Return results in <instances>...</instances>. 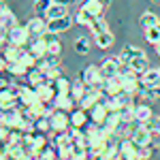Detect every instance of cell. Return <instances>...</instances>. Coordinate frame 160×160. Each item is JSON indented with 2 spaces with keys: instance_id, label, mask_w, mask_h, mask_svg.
I'll list each match as a JSON object with an SVG mask.
<instances>
[{
  "instance_id": "6da1fadb",
  "label": "cell",
  "mask_w": 160,
  "mask_h": 160,
  "mask_svg": "<svg viewBox=\"0 0 160 160\" xmlns=\"http://www.w3.org/2000/svg\"><path fill=\"white\" fill-rule=\"evenodd\" d=\"M49 122H51V130L53 132H66L68 126H71V115H68V111L53 107V111L49 115Z\"/></svg>"
},
{
  "instance_id": "7a4b0ae2",
  "label": "cell",
  "mask_w": 160,
  "mask_h": 160,
  "mask_svg": "<svg viewBox=\"0 0 160 160\" xmlns=\"http://www.w3.org/2000/svg\"><path fill=\"white\" fill-rule=\"evenodd\" d=\"M81 79H83V83H86L88 88L92 86H102L105 83V75H102V71H100V66H96V64H90V66H86L83 68V75H81Z\"/></svg>"
},
{
  "instance_id": "3957f363",
  "label": "cell",
  "mask_w": 160,
  "mask_h": 160,
  "mask_svg": "<svg viewBox=\"0 0 160 160\" xmlns=\"http://www.w3.org/2000/svg\"><path fill=\"white\" fill-rule=\"evenodd\" d=\"M30 30H28V26H15V28H11L9 30V43H13V45H22V47H26V45H30Z\"/></svg>"
},
{
  "instance_id": "277c9868",
  "label": "cell",
  "mask_w": 160,
  "mask_h": 160,
  "mask_svg": "<svg viewBox=\"0 0 160 160\" xmlns=\"http://www.w3.org/2000/svg\"><path fill=\"white\" fill-rule=\"evenodd\" d=\"M122 60H120V56L118 58H105L102 64H100V71L105 75V79H109V77H115V75H120L122 71Z\"/></svg>"
},
{
  "instance_id": "5b68a950",
  "label": "cell",
  "mask_w": 160,
  "mask_h": 160,
  "mask_svg": "<svg viewBox=\"0 0 160 160\" xmlns=\"http://www.w3.org/2000/svg\"><path fill=\"white\" fill-rule=\"evenodd\" d=\"M26 26H28V30H30V37H43V34H47L49 30H47V19H43L41 15H37V17H32V19H28L26 22Z\"/></svg>"
},
{
  "instance_id": "8992f818",
  "label": "cell",
  "mask_w": 160,
  "mask_h": 160,
  "mask_svg": "<svg viewBox=\"0 0 160 160\" xmlns=\"http://www.w3.org/2000/svg\"><path fill=\"white\" fill-rule=\"evenodd\" d=\"M102 90L109 94V96H118L120 92H124V81H122V75H115V77H109V79H105V83H102Z\"/></svg>"
},
{
  "instance_id": "52a82bcc",
  "label": "cell",
  "mask_w": 160,
  "mask_h": 160,
  "mask_svg": "<svg viewBox=\"0 0 160 160\" xmlns=\"http://www.w3.org/2000/svg\"><path fill=\"white\" fill-rule=\"evenodd\" d=\"M107 118H109V109H107L105 102H96V105L90 109V122L96 124V126H98V124H105Z\"/></svg>"
},
{
  "instance_id": "ba28073f",
  "label": "cell",
  "mask_w": 160,
  "mask_h": 160,
  "mask_svg": "<svg viewBox=\"0 0 160 160\" xmlns=\"http://www.w3.org/2000/svg\"><path fill=\"white\" fill-rule=\"evenodd\" d=\"M71 26H73V17H71V15H64V17H60V19H51V22H47V30L60 34V32H66Z\"/></svg>"
},
{
  "instance_id": "9c48e42d",
  "label": "cell",
  "mask_w": 160,
  "mask_h": 160,
  "mask_svg": "<svg viewBox=\"0 0 160 160\" xmlns=\"http://www.w3.org/2000/svg\"><path fill=\"white\" fill-rule=\"evenodd\" d=\"M135 120H137L139 124L154 120L152 107H148V105H145V100H137V102H135Z\"/></svg>"
},
{
  "instance_id": "30bf717a",
  "label": "cell",
  "mask_w": 160,
  "mask_h": 160,
  "mask_svg": "<svg viewBox=\"0 0 160 160\" xmlns=\"http://www.w3.org/2000/svg\"><path fill=\"white\" fill-rule=\"evenodd\" d=\"M28 83L32 88H41L45 86V83H49V79H47V75H45V71L43 68H38V66H34V68H30V73H28Z\"/></svg>"
},
{
  "instance_id": "8fae6325",
  "label": "cell",
  "mask_w": 160,
  "mask_h": 160,
  "mask_svg": "<svg viewBox=\"0 0 160 160\" xmlns=\"http://www.w3.org/2000/svg\"><path fill=\"white\" fill-rule=\"evenodd\" d=\"M88 124H90V111L88 109H75L73 113H71V126H75V128H86Z\"/></svg>"
},
{
  "instance_id": "7c38bea8",
  "label": "cell",
  "mask_w": 160,
  "mask_h": 160,
  "mask_svg": "<svg viewBox=\"0 0 160 160\" xmlns=\"http://www.w3.org/2000/svg\"><path fill=\"white\" fill-rule=\"evenodd\" d=\"M24 51H26V47H22V45H13V43H9V47H2V58H4L7 62L22 60Z\"/></svg>"
},
{
  "instance_id": "4fadbf2b",
  "label": "cell",
  "mask_w": 160,
  "mask_h": 160,
  "mask_svg": "<svg viewBox=\"0 0 160 160\" xmlns=\"http://www.w3.org/2000/svg\"><path fill=\"white\" fill-rule=\"evenodd\" d=\"M45 41H47V53L51 56H60L62 53V41L60 37L56 34V32H47V34H43Z\"/></svg>"
},
{
  "instance_id": "5bb4252c",
  "label": "cell",
  "mask_w": 160,
  "mask_h": 160,
  "mask_svg": "<svg viewBox=\"0 0 160 160\" xmlns=\"http://www.w3.org/2000/svg\"><path fill=\"white\" fill-rule=\"evenodd\" d=\"M28 49L32 51L37 58H43V56H47V41H45V37H34V38H30V45H28Z\"/></svg>"
},
{
  "instance_id": "9a60e30c",
  "label": "cell",
  "mask_w": 160,
  "mask_h": 160,
  "mask_svg": "<svg viewBox=\"0 0 160 160\" xmlns=\"http://www.w3.org/2000/svg\"><path fill=\"white\" fill-rule=\"evenodd\" d=\"M75 105H77V100L73 98L71 92H66V94H58L56 100H53V107H56V109H64V111L75 109Z\"/></svg>"
},
{
  "instance_id": "2e32d148",
  "label": "cell",
  "mask_w": 160,
  "mask_h": 160,
  "mask_svg": "<svg viewBox=\"0 0 160 160\" xmlns=\"http://www.w3.org/2000/svg\"><path fill=\"white\" fill-rule=\"evenodd\" d=\"M137 152H139V145L132 139H122L120 141V156L122 158H137Z\"/></svg>"
},
{
  "instance_id": "e0dca14e",
  "label": "cell",
  "mask_w": 160,
  "mask_h": 160,
  "mask_svg": "<svg viewBox=\"0 0 160 160\" xmlns=\"http://www.w3.org/2000/svg\"><path fill=\"white\" fill-rule=\"evenodd\" d=\"M0 26H2V28H7V30H11V28L17 26L15 13H13L7 4H2V9H0Z\"/></svg>"
},
{
  "instance_id": "ac0fdd59",
  "label": "cell",
  "mask_w": 160,
  "mask_h": 160,
  "mask_svg": "<svg viewBox=\"0 0 160 160\" xmlns=\"http://www.w3.org/2000/svg\"><path fill=\"white\" fill-rule=\"evenodd\" d=\"M37 90H38V98H41V102H45V105L53 102L56 96H58V92H56V86H53V83H45V86L37 88Z\"/></svg>"
},
{
  "instance_id": "d6986e66",
  "label": "cell",
  "mask_w": 160,
  "mask_h": 160,
  "mask_svg": "<svg viewBox=\"0 0 160 160\" xmlns=\"http://www.w3.org/2000/svg\"><path fill=\"white\" fill-rule=\"evenodd\" d=\"M105 2L102 0H86L83 4H81V9L83 11H88L92 17H98V15H102V11H105Z\"/></svg>"
},
{
  "instance_id": "ffe728a7",
  "label": "cell",
  "mask_w": 160,
  "mask_h": 160,
  "mask_svg": "<svg viewBox=\"0 0 160 160\" xmlns=\"http://www.w3.org/2000/svg\"><path fill=\"white\" fill-rule=\"evenodd\" d=\"M19 98H22V102H24V107H30V105H34V102L41 100V98H38V90H37V88H32L30 83L24 88V92H22Z\"/></svg>"
},
{
  "instance_id": "44dd1931",
  "label": "cell",
  "mask_w": 160,
  "mask_h": 160,
  "mask_svg": "<svg viewBox=\"0 0 160 160\" xmlns=\"http://www.w3.org/2000/svg\"><path fill=\"white\" fill-rule=\"evenodd\" d=\"M64 15H68V9H66V4H58V2H53L49 7V11L45 13V19L51 22V19H60Z\"/></svg>"
},
{
  "instance_id": "7402d4cb",
  "label": "cell",
  "mask_w": 160,
  "mask_h": 160,
  "mask_svg": "<svg viewBox=\"0 0 160 160\" xmlns=\"http://www.w3.org/2000/svg\"><path fill=\"white\" fill-rule=\"evenodd\" d=\"M113 34H111V30H105V32H100V34H94V45L100 47V49H109L111 45H113Z\"/></svg>"
},
{
  "instance_id": "603a6c76",
  "label": "cell",
  "mask_w": 160,
  "mask_h": 160,
  "mask_svg": "<svg viewBox=\"0 0 160 160\" xmlns=\"http://www.w3.org/2000/svg\"><path fill=\"white\" fill-rule=\"evenodd\" d=\"M9 73L13 77H28L30 73V68H28V64L22 60H15V62H9Z\"/></svg>"
},
{
  "instance_id": "cb8c5ba5",
  "label": "cell",
  "mask_w": 160,
  "mask_h": 160,
  "mask_svg": "<svg viewBox=\"0 0 160 160\" xmlns=\"http://www.w3.org/2000/svg\"><path fill=\"white\" fill-rule=\"evenodd\" d=\"M143 51L139 49V47H135V45H124V49H122V53H120V60H122V64H130V60L132 58H137V56H141Z\"/></svg>"
},
{
  "instance_id": "d4e9b609",
  "label": "cell",
  "mask_w": 160,
  "mask_h": 160,
  "mask_svg": "<svg viewBox=\"0 0 160 160\" xmlns=\"http://www.w3.org/2000/svg\"><path fill=\"white\" fill-rule=\"evenodd\" d=\"M135 73H139V75H143L145 71L149 68V64H148V58H145V53H141V56H137V58H132L130 60V64H128Z\"/></svg>"
},
{
  "instance_id": "484cf974",
  "label": "cell",
  "mask_w": 160,
  "mask_h": 160,
  "mask_svg": "<svg viewBox=\"0 0 160 160\" xmlns=\"http://www.w3.org/2000/svg\"><path fill=\"white\" fill-rule=\"evenodd\" d=\"M141 81H143V86H158V83H160L158 68H148L145 73L141 75Z\"/></svg>"
},
{
  "instance_id": "4316f807",
  "label": "cell",
  "mask_w": 160,
  "mask_h": 160,
  "mask_svg": "<svg viewBox=\"0 0 160 160\" xmlns=\"http://www.w3.org/2000/svg\"><path fill=\"white\" fill-rule=\"evenodd\" d=\"M139 94H141L143 100H158L160 98V83L158 86H143Z\"/></svg>"
},
{
  "instance_id": "83f0119b",
  "label": "cell",
  "mask_w": 160,
  "mask_h": 160,
  "mask_svg": "<svg viewBox=\"0 0 160 160\" xmlns=\"http://www.w3.org/2000/svg\"><path fill=\"white\" fill-rule=\"evenodd\" d=\"M73 47L79 56H86V53H90V49H92V43H90L88 37H77L75 43H73Z\"/></svg>"
},
{
  "instance_id": "f1b7e54d",
  "label": "cell",
  "mask_w": 160,
  "mask_h": 160,
  "mask_svg": "<svg viewBox=\"0 0 160 160\" xmlns=\"http://www.w3.org/2000/svg\"><path fill=\"white\" fill-rule=\"evenodd\" d=\"M139 24H141V28H143V30H148V28H152V26L160 24V19H158V15H156V13L145 11L141 17H139Z\"/></svg>"
},
{
  "instance_id": "f546056e",
  "label": "cell",
  "mask_w": 160,
  "mask_h": 160,
  "mask_svg": "<svg viewBox=\"0 0 160 160\" xmlns=\"http://www.w3.org/2000/svg\"><path fill=\"white\" fill-rule=\"evenodd\" d=\"M88 92V86L83 83V79H77V81H73V88H71V94H73V98L79 102V100L86 96Z\"/></svg>"
},
{
  "instance_id": "4dcf8cb0",
  "label": "cell",
  "mask_w": 160,
  "mask_h": 160,
  "mask_svg": "<svg viewBox=\"0 0 160 160\" xmlns=\"http://www.w3.org/2000/svg\"><path fill=\"white\" fill-rule=\"evenodd\" d=\"M53 86H56V92H58V94H66V92H71L73 81H71L66 75H62L60 79H56V81H53Z\"/></svg>"
},
{
  "instance_id": "1f68e13d",
  "label": "cell",
  "mask_w": 160,
  "mask_h": 160,
  "mask_svg": "<svg viewBox=\"0 0 160 160\" xmlns=\"http://www.w3.org/2000/svg\"><path fill=\"white\" fill-rule=\"evenodd\" d=\"M90 30H92V34H100V32L109 30V26H107V22H105V17H102V15H98V17H94V19H92Z\"/></svg>"
},
{
  "instance_id": "d6a6232c",
  "label": "cell",
  "mask_w": 160,
  "mask_h": 160,
  "mask_svg": "<svg viewBox=\"0 0 160 160\" xmlns=\"http://www.w3.org/2000/svg\"><path fill=\"white\" fill-rule=\"evenodd\" d=\"M58 64H60V58H58V56H51V53L38 58V68H43V71H47L51 66H58Z\"/></svg>"
},
{
  "instance_id": "836d02e7",
  "label": "cell",
  "mask_w": 160,
  "mask_h": 160,
  "mask_svg": "<svg viewBox=\"0 0 160 160\" xmlns=\"http://www.w3.org/2000/svg\"><path fill=\"white\" fill-rule=\"evenodd\" d=\"M53 4V0H34V13L45 17V13L49 11V7Z\"/></svg>"
},
{
  "instance_id": "e575fe53",
  "label": "cell",
  "mask_w": 160,
  "mask_h": 160,
  "mask_svg": "<svg viewBox=\"0 0 160 160\" xmlns=\"http://www.w3.org/2000/svg\"><path fill=\"white\" fill-rule=\"evenodd\" d=\"M92 19H94V17H92L88 11H83V9H79L77 15H75V22H77L79 26H88V28H90V24H92Z\"/></svg>"
},
{
  "instance_id": "d590c367",
  "label": "cell",
  "mask_w": 160,
  "mask_h": 160,
  "mask_svg": "<svg viewBox=\"0 0 160 160\" xmlns=\"http://www.w3.org/2000/svg\"><path fill=\"white\" fill-rule=\"evenodd\" d=\"M34 130H37V132H47V130H51L49 118H37V120H34Z\"/></svg>"
},
{
  "instance_id": "8d00e7d4",
  "label": "cell",
  "mask_w": 160,
  "mask_h": 160,
  "mask_svg": "<svg viewBox=\"0 0 160 160\" xmlns=\"http://www.w3.org/2000/svg\"><path fill=\"white\" fill-rule=\"evenodd\" d=\"M45 75H47L49 83H53L56 79H60L62 75H64V71H62V66H60V64H58V66H51V68H47V71H45Z\"/></svg>"
},
{
  "instance_id": "74e56055",
  "label": "cell",
  "mask_w": 160,
  "mask_h": 160,
  "mask_svg": "<svg viewBox=\"0 0 160 160\" xmlns=\"http://www.w3.org/2000/svg\"><path fill=\"white\" fill-rule=\"evenodd\" d=\"M154 152H156V148H154V145H145V148H139V152H137V160H149Z\"/></svg>"
},
{
  "instance_id": "f35d334b",
  "label": "cell",
  "mask_w": 160,
  "mask_h": 160,
  "mask_svg": "<svg viewBox=\"0 0 160 160\" xmlns=\"http://www.w3.org/2000/svg\"><path fill=\"white\" fill-rule=\"evenodd\" d=\"M41 160H60V156H58V152H56V148L51 145V148H47L43 154H41Z\"/></svg>"
},
{
  "instance_id": "ab89813d",
  "label": "cell",
  "mask_w": 160,
  "mask_h": 160,
  "mask_svg": "<svg viewBox=\"0 0 160 160\" xmlns=\"http://www.w3.org/2000/svg\"><path fill=\"white\" fill-rule=\"evenodd\" d=\"M22 160H41V154H34V152H30V154H26Z\"/></svg>"
},
{
  "instance_id": "60d3db41",
  "label": "cell",
  "mask_w": 160,
  "mask_h": 160,
  "mask_svg": "<svg viewBox=\"0 0 160 160\" xmlns=\"http://www.w3.org/2000/svg\"><path fill=\"white\" fill-rule=\"evenodd\" d=\"M53 2H58V4H66V7H68V4H73L75 0H53Z\"/></svg>"
},
{
  "instance_id": "b9f144b4",
  "label": "cell",
  "mask_w": 160,
  "mask_h": 160,
  "mask_svg": "<svg viewBox=\"0 0 160 160\" xmlns=\"http://www.w3.org/2000/svg\"><path fill=\"white\" fill-rule=\"evenodd\" d=\"M154 122H156V132L160 135V115H158V118H154Z\"/></svg>"
},
{
  "instance_id": "7bdbcfd3",
  "label": "cell",
  "mask_w": 160,
  "mask_h": 160,
  "mask_svg": "<svg viewBox=\"0 0 160 160\" xmlns=\"http://www.w3.org/2000/svg\"><path fill=\"white\" fill-rule=\"evenodd\" d=\"M154 47H156V56L160 58V43H158V45H154Z\"/></svg>"
},
{
  "instance_id": "ee69618b",
  "label": "cell",
  "mask_w": 160,
  "mask_h": 160,
  "mask_svg": "<svg viewBox=\"0 0 160 160\" xmlns=\"http://www.w3.org/2000/svg\"><path fill=\"white\" fill-rule=\"evenodd\" d=\"M102 2H105V4H111V2H113V0H102Z\"/></svg>"
},
{
  "instance_id": "f6af8a7d",
  "label": "cell",
  "mask_w": 160,
  "mask_h": 160,
  "mask_svg": "<svg viewBox=\"0 0 160 160\" xmlns=\"http://www.w3.org/2000/svg\"><path fill=\"white\" fill-rule=\"evenodd\" d=\"M158 73H160V66H158Z\"/></svg>"
},
{
  "instance_id": "bcb514c9",
  "label": "cell",
  "mask_w": 160,
  "mask_h": 160,
  "mask_svg": "<svg viewBox=\"0 0 160 160\" xmlns=\"http://www.w3.org/2000/svg\"><path fill=\"white\" fill-rule=\"evenodd\" d=\"M156 2H160V0H156Z\"/></svg>"
},
{
  "instance_id": "7dc6e473",
  "label": "cell",
  "mask_w": 160,
  "mask_h": 160,
  "mask_svg": "<svg viewBox=\"0 0 160 160\" xmlns=\"http://www.w3.org/2000/svg\"><path fill=\"white\" fill-rule=\"evenodd\" d=\"M71 160H75V158H71Z\"/></svg>"
}]
</instances>
